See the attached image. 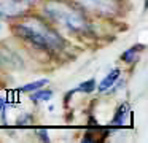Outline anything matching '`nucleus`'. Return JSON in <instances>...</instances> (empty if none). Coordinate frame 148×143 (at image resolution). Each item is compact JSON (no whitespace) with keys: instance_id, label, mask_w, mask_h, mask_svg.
I'll return each instance as SVG.
<instances>
[{"instance_id":"obj_1","label":"nucleus","mask_w":148,"mask_h":143,"mask_svg":"<svg viewBox=\"0 0 148 143\" xmlns=\"http://www.w3.org/2000/svg\"><path fill=\"white\" fill-rule=\"evenodd\" d=\"M13 30L32 46L45 51H61L65 46L64 38L45 19L37 16H26L13 25Z\"/></svg>"},{"instance_id":"obj_2","label":"nucleus","mask_w":148,"mask_h":143,"mask_svg":"<svg viewBox=\"0 0 148 143\" xmlns=\"http://www.w3.org/2000/svg\"><path fill=\"white\" fill-rule=\"evenodd\" d=\"M45 14L53 22L62 25L72 34L86 35L91 34V24L80 8L59 0H49L45 3Z\"/></svg>"},{"instance_id":"obj_3","label":"nucleus","mask_w":148,"mask_h":143,"mask_svg":"<svg viewBox=\"0 0 148 143\" xmlns=\"http://www.w3.org/2000/svg\"><path fill=\"white\" fill-rule=\"evenodd\" d=\"M81 8L94 11L97 14L112 16L118 10V3L115 0H75Z\"/></svg>"},{"instance_id":"obj_4","label":"nucleus","mask_w":148,"mask_h":143,"mask_svg":"<svg viewBox=\"0 0 148 143\" xmlns=\"http://www.w3.org/2000/svg\"><path fill=\"white\" fill-rule=\"evenodd\" d=\"M129 116H131L129 105L127 103H121L118 107V110H116L113 119H112V126H116V127L124 126V122H127V121H129Z\"/></svg>"},{"instance_id":"obj_5","label":"nucleus","mask_w":148,"mask_h":143,"mask_svg":"<svg viewBox=\"0 0 148 143\" xmlns=\"http://www.w3.org/2000/svg\"><path fill=\"white\" fill-rule=\"evenodd\" d=\"M119 73H121V72H119V68H113L112 72H110L108 75H107L105 78H103L102 81L99 83V91H100V92H105L107 89L112 88V86L115 84V81L118 79Z\"/></svg>"},{"instance_id":"obj_6","label":"nucleus","mask_w":148,"mask_h":143,"mask_svg":"<svg viewBox=\"0 0 148 143\" xmlns=\"http://www.w3.org/2000/svg\"><path fill=\"white\" fill-rule=\"evenodd\" d=\"M143 44H135V46H132V48H129L127 51H124V53L121 54V59L124 60V62H135L137 60V57H138V53L140 51H143Z\"/></svg>"},{"instance_id":"obj_7","label":"nucleus","mask_w":148,"mask_h":143,"mask_svg":"<svg viewBox=\"0 0 148 143\" xmlns=\"http://www.w3.org/2000/svg\"><path fill=\"white\" fill-rule=\"evenodd\" d=\"M51 97H53V91H40V89H37L35 92L32 94V100L34 102H48V100H51Z\"/></svg>"},{"instance_id":"obj_8","label":"nucleus","mask_w":148,"mask_h":143,"mask_svg":"<svg viewBox=\"0 0 148 143\" xmlns=\"http://www.w3.org/2000/svg\"><path fill=\"white\" fill-rule=\"evenodd\" d=\"M94 89H96V79L91 78V79H88V81H83L77 89H73V92H86V94H89Z\"/></svg>"},{"instance_id":"obj_9","label":"nucleus","mask_w":148,"mask_h":143,"mask_svg":"<svg viewBox=\"0 0 148 143\" xmlns=\"http://www.w3.org/2000/svg\"><path fill=\"white\" fill-rule=\"evenodd\" d=\"M45 84H48V79H38V81L29 83V84L23 86V92H34L37 89H42Z\"/></svg>"}]
</instances>
